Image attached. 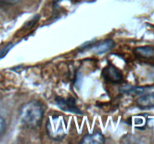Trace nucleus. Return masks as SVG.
<instances>
[{
	"label": "nucleus",
	"mask_w": 154,
	"mask_h": 144,
	"mask_svg": "<svg viewBox=\"0 0 154 144\" xmlns=\"http://www.w3.org/2000/svg\"><path fill=\"white\" fill-rule=\"evenodd\" d=\"M136 104L141 109H151L154 108V92L149 93L138 98Z\"/></svg>",
	"instance_id": "nucleus-5"
},
{
	"label": "nucleus",
	"mask_w": 154,
	"mask_h": 144,
	"mask_svg": "<svg viewBox=\"0 0 154 144\" xmlns=\"http://www.w3.org/2000/svg\"><path fill=\"white\" fill-rule=\"evenodd\" d=\"M21 0H0L1 2L5 3V4H17V3L20 2Z\"/></svg>",
	"instance_id": "nucleus-11"
},
{
	"label": "nucleus",
	"mask_w": 154,
	"mask_h": 144,
	"mask_svg": "<svg viewBox=\"0 0 154 144\" xmlns=\"http://www.w3.org/2000/svg\"><path fill=\"white\" fill-rule=\"evenodd\" d=\"M102 75L105 80L114 83L120 82L123 79L121 72L114 65H108L102 71Z\"/></svg>",
	"instance_id": "nucleus-4"
},
{
	"label": "nucleus",
	"mask_w": 154,
	"mask_h": 144,
	"mask_svg": "<svg viewBox=\"0 0 154 144\" xmlns=\"http://www.w3.org/2000/svg\"><path fill=\"white\" fill-rule=\"evenodd\" d=\"M124 93L132 94H140L145 91V88L143 87H133V86H126L123 87V89Z\"/></svg>",
	"instance_id": "nucleus-9"
},
{
	"label": "nucleus",
	"mask_w": 154,
	"mask_h": 144,
	"mask_svg": "<svg viewBox=\"0 0 154 144\" xmlns=\"http://www.w3.org/2000/svg\"><path fill=\"white\" fill-rule=\"evenodd\" d=\"M56 103L57 106H60V109L63 110L77 114L81 113V111L77 107L76 102L73 98H64L58 97L56 99Z\"/></svg>",
	"instance_id": "nucleus-3"
},
{
	"label": "nucleus",
	"mask_w": 154,
	"mask_h": 144,
	"mask_svg": "<svg viewBox=\"0 0 154 144\" xmlns=\"http://www.w3.org/2000/svg\"><path fill=\"white\" fill-rule=\"evenodd\" d=\"M44 116V110L40 103L30 101L23 105L20 111V120L24 125L29 128L37 127Z\"/></svg>",
	"instance_id": "nucleus-1"
},
{
	"label": "nucleus",
	"mask_w": 154,
	"mask_h": 144,
	"mask_svg": "<svg viewBox=\"0 0 154 144\" xmlns=\"http://www.w3.org/2000/svg\"><path fill=\"white\" fill-rule=\"evenodd\" d=\"M137 55L142 58H151L154 57V47L153 46H141L135 49Z\"/></svg>",
	"instance_id": "nucleus-8"
},
{
	"label": "nucleus",
	"mask_w": 154,
	"mask_h": 144,
	"mask_svg": "<svg viewBox=\"0 0 154 144\" xmlns=\"http://www.w3.org/2000/svg\"><path fill=\"white\" fill-rule=\"evenodd\" d=\"M114 40H111V39H108V40H104L102 43L99 44L96 47L95 52L98 54L105 53V52H108L110 50L112 49V48L114 47Z\"/></svg>",
	"instance_id": "nucleus-7"
},
{
	"label": "nucleus",
	"mask_w": 154,
	"mask_h": 144,
	"mask_svg": "<svg viewBox=\"0 0 154 144\" xmlns=\"http://www.w3.org/2000/svg\"><path fill=\"white\" fill-rule=\"evenodd\" d=\"M5 128V122L3 119L2 117L0 116V136L3 134Z\"/></svg>",
	"instance_id": "nucleus-10"
},
{
	"label": "nucleus",
	"mask_w": 154,
	"mask_h": 144,
	"mask_svg": "<svg viewBox=\"0 0 154 144\" xmlns=\"http://www.w3.org/2000/svg\"><path fill=\"white\" fill-rule=\"evenodd\" d=\"M48 135L52 139L60 140L64 137L67 132V124L62 116H53L46 124Z\"/></svg>",
	"instance_id": "nucleus-2"
},
{
	"label": "nucleus",
	"mask_w": 154,
	"mask_h": 144,
	"mask_svg": "<svg viewBox=\"0 0 154 144\" xmlns=\"http://www.w3.org/2000/svg\"><path fill=\"white\" fill-rule=\"evenodd\" d=\"M81 142L84 144H102L105 142V137L100 132H94L86 135Z\"/></svg>",
	"instance_id": "nucleus-6"
},
{
	"label": "nucleus",
	"mask_w": 154,
	"mask_h": 144,
	"mask_svg": "<svg viewBox=\"0 0 154 144\" xmlns=\"http://www.w3.org/2000/svg\"><path fill=\"white\" fill-rule=\"evenodd\" d=\"M11 45H9V46H6V47L5 48L4 50H3L2 52L1 53H0V58H2V57L4 56H5V53H7V52H8L9 50L11 49Z\"/></svg>",
	"instance_id": "nucleus-12"
}]
</instances>
